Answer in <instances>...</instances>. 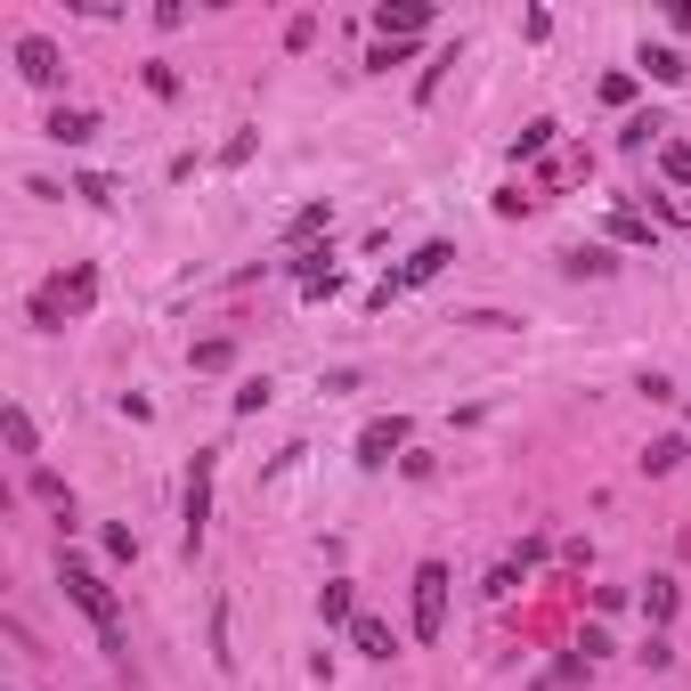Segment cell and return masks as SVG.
I'll return each mask as SVG.
<instances>
[{
  "label": "cell",
  "mask_w": 691,
  "mask_h": 691,
  "mask_svg": "<svg viewBox=\"0 0 691 691\" xmlns=\"http://www.w3.org/2000/svg\"><path fill=\"white\" fill-rule=\"evenodd\" d=\"M399 439H407L399 415H391V424H366V431H359V456H366V464H391V448H399Z\"/></svg>",
  "instance_id": "obj_7"
},
{
  "label": "cell",
  "mask_w": 691,
  "mask_h": 691,
  "mask_svg": "<svg viewBox=\"0 0 691 691\" xmlns=\"http://www.w3.org/2000/svg\"><path fill=\"white\" fill-rule=\"evenodd\" d=\"M17 74H25V81H41V90H50V81L66 74V66H57V41L25 33V41H17Z\"/></svg>",
  "instance_id": "obj_4"
},
{
  "label": "cell",
  "mask_w": 691,
  "mask_h": 691,
  "mask_svg": "<svg viewBox=\"0 0 691 691\" xmlns=\"http://www.w3.org/2000/svg\"><path fill=\"white\" fill-rule=\"evenodd\" d=\"M448 261H456V253H448V244H439V237H431V244H424V253H415V261L399 268V277H391L383 293H374V301H391V293H399V285H424V277H439V268H448Z\"/></svg>",
  "instance_id": "obj_5"
},
{
  "label": "cell",
  "mask_w": 691,
  "mask_h": 691,
  "mask_svg": "<svg viewBox=\"0 0 691 691\" xmlns=\"http://www.w3.org/2000/svg\"><path fill=\"white\" fill-rule=\"evenodd\" d=\"M643 611H651V626L676 618V578H651V594H643Z\"/></svg>",
  "instance_id": "obj_11"
},
{
  "label": "cell",
  "mask_w": 691,
  "mask_h": 691,
  "mask_svg": "<svg viewBox=\"0 0 691 691\" xmlns=\"http://www.w3.org/2000/svg\"><path fill=\"white\" fill-rule=\"evenodd\" d=\"M318 611H326V626H350L359 611H350V585H318Z\"/></svg>",
  "instance_id": "obj_12"
},
{
  "label": "cell",
  "mask_w": 691,
  "mask_h": 691,
  "mask_svg": "<svg viewBox=\"0 0 691 691\" xmlns=\"http://www.w3.org/2000/svg\"><path fill=\"white\" fill-rule=\"evenodd\" d=\"M33 496H41V505H57V513H74V496H66V480H57V472H33Z\"/></svg>",
  "instance_id": "obj_13"
},
{
  "label": "cell",
  "mask_w": 691,
  "mask_h": 691,
  "mask_svg": "<svg viewBox=\"0 0 691 691\" xmlns=\"http://www.w3.org/2000/svg\"><path fill=\"white\" fill-rule=\"evenodd\" d=\"M0 431H9V448H17V456H33V448H41V431H33V415H25V407L0 415Z\"/></svg>",
  "instance_id": "obj_10"
},
{
  "label": "cell",
  "mask_w": 691,
  "mask_h": 691,
  "mask_svg": "<svg viewBox=\"0 0 691 691\" xmlns=\"http://www.w3.org/2000/svg\"><path fill=\"white\" fill-rule=\"evenodd\" d=\"M90 131H98V122L81 114V107H57V114H50V139H66V146H81Z\"/></svg>",
  "instance_id": "obj_9"
},
{
  "label": "cell",
  "mask_w": 691,
  "mask_h": 691,
  "mask_svg": "<svg viewBox=\"0 0 691 691\" xmlns=\"http://www.w3.org/2000/svg\"><path fill=\"white\" fill-rule=\"evenodd\" d=\"M204 520H212V456H196V472H187V553H196Z\"/></svg>",
  "instance_id": "obj_3"
},
{
  "label": "cell",
  "mask_w": 691,
  "mask_h": 691,
  "mask_svg": "<svg viewBox=\"0 0 691 691\" xmlns=\"http://www.w3.org/2000/svg\"><path fill=\"white\" fill-rule=\"evenodd\" d=\"M350 643H359L366 659H391V651H399V643H391V626H383V618H350Z\"/></svg>",
  "instance_id": "obj_8"
},
{
  "label": "cell",
  "mask_w": 691,
  "mask_h": 691,
  "mask_svg": "<svg viewBox=\"0 0 691 691\" xmlns=\"http://www.w3.org/2000/svg\"><path fill=\"white\" fill-rule=\"evenodd\" d=\"M439 626H448V570L424 561V570H415V643H431Z\"/></svg>",
  "instance_id": "obj_2"
},
{
  "label": "cell",
  "mask_w": 691,
  "mask_h": 691,
  "mask_svg": "<svg viewBox=\"0 0 691 691\" xmlns=\"http://www.w3.org/2000/svg\"><path fill=\"white\" fill-rule=\"evenodd\" d=\"M57 585H66V594H74V611L90 618L98 635H107V643H122V602H114V585L98 578L90 561H74V553H66V561H57Z\"/></svg>",
  "instance_id": "obj_1"
},
{
  "label": "cell",
  "mask_w": 691,
  "mask_h": 691,
  "mask_svg": "<svg viewBox=\"0 0 691 691\" xmlns=\"http://www.w3.org/2000/svg\"><path fill=\"white\" fill-rule=\"evenodd\" d=\"M676 456H683V439H659V448L643 456V472H676Z\"/></svg>",
  "instance_id": "obj_16"
},
{
  "label": "cell",
  "mask_w": 691,
  "mask_h": 691,
  "mask_svg": "<svg viewBox=\"0 0 691 691\" xmlns=\"http://www.w3.org/2000/svg\"><path fill=\"white\" fill-rule=\"evenodd\" d=\"M643 66H651V81H683V57H676V50H651Z\"/></svg>",
  "instance_id": "obj_15"
},
{
  "label": "cell",
  "mask_w": 691,
  "mask_h": 691,
  "mask_svg": "<svg viewBox=\"0 0 691 691\" xmlns=\"http://www.w3.org/2000/svg\"><path fill=\"white\" fill-rule=\"evenodd\" d=\"M659 172L676 179V187H691V146H659Z\"/></svg>",
  "instance_id": "obj_14"
},
{
  "label": "cell",
  "mask_w": 691,
  "mask_h": 691,
  "mask_svg": "<svg viewBox=\"0 0 691 691\" xmlns=\"http://www.w3.org/2000/svg\"><path fill=\"white\" fill-rule=\"evenodd\" d=\"M374 25H383L391 41H415V33H424V25H431V9H424V0H391V9H383V17H374Z\"/></svg>",
  "instance_id": "obj_6"
}]
</instances>
